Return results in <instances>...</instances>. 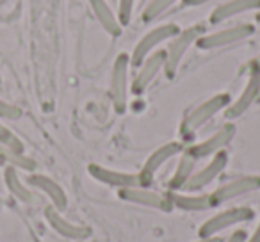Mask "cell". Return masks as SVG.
<instances>
[{
	"label": "cell",
	"mask_w": 260,
	"mask_h": 242,
	"mask_svg": "<svg viewBox=\"0 0 260 242\" xmlns=\"http://www.w3.org/2000/svg\"><path fill=\"white\" fill-rule=\"evenodd\" d=\"M205 32L202 25H191V27H185V29H180V32L177 34L175 38L170 40V45L168 48L164 50L166 54V61H164V73H166L168 79H173L177 75L178 68H180V62L182 59L185 57L187 50L196 45L198 38Z\"/></svg>",
	"instance_id": "2"
},
{
	"label": "cell",
	"mask_w": 260,
	"mask_h": 242,
	"mask_svg": "<svg viewBox=\"0 0 260 242\" xmlns=\"http://www.w3.org/2000/svg\"><path fill=\"white\" fill-rule=\"evenodd\" d=\"M248 70H255V72H260V54L255 55V57H253L251 61H249Z\"/></svg>",
	"instance_id": "29"
},
{
	"label": "cell",
	"mask_w": 260,
	"mask_h": 242,
	"mask_svg": "<svg viewBox=\"0 0 260 242\" xmlns=\"http://www.w3.org/2000/svg\"><path fill=\"white\" fill-rule=\"evenodd\" d=\"M248 240V233H246V230H235L232 235H228L226 238H224V242H246Z\"/></svg>",
	"instance_id": "27"
},
{
	"label": "cell",
	"mask_w": 260,
	"mask_h": 242,
	"mask_svg": "<svg viewBox=\"0 0 260 242\" xmlns=\"http://www.w3.org/2000/svg\"><path fill=\"white\" fill-rule=\"evenodd\" d=\"M27 184H29L30 187L43 192L52 201V206L57 209L59 212L66 210V206H68V196H66L64 189H62L54 178L47 177V175H41V173H32L27 178Z\"/></svg>",
	"instance_id": "17"
},
{
	"label": "cell",
	"mask_w": 260,
	"mask_h": 242,
	"mask_svg": "<svg viewBox=\"0 0 260 242\" xmlns=\"http://www.w3.org/2000/svg\"><path fill=\"white\" fill-rule=\"evenodd\" d=\"M253 216H255V212H253L249 206H230V209H224V210H221V212L214 214L212 217H209V219L200 226L198 235H200V238L216 237L217 233L235 226V224L251 221Z\"/></svg>",
	"instance_id": "4"
},
{
	"label": "cell",
	"mask_w": 260,
	"mask_h": 242,
	"mask_svg": "<svg viewBox=\"0 0 260 242\" xmlns=\"http://www.w3.org/2000/svg\"><path fill=\"white\" fill-rule=\"evenodd\" d=\"M2 153H4V157H6V166H13V167H16V169L29 171V173H32L38 167L36 160L27 157L25 153H13V152H6V150H2Z\"/></svg>",
	"instance_id": "24"
},
{
	"label": "cell",
	"mask_w": 260,
	"mask_h": 242,
	"mask_svg": "<svg viewBox=\"0 0 260 242\" xmlns=\"http://www.w3.org/2000/svg\"><path fill=\"white\" fill-rule=\"evenodd\" d=\"M230 101H232V96L228 93H217V94H214V96L207 98L205 101L196 105L192 111H189L187 116L182 119L180 134L184 135V137H189V135H192L194 132H198L203 125L209 123L214 116L219 114L221 111H224V109L230 105Z\"/></svg>",
	"instance_id": "1"
},
{
	"label": "cell",
	"mask_w": 260,
	"mask_h": 242,
	"mask_svg": "<svg viewBox=\"0 0 260 242\" xmlns=\"http://www.w3.org/2000/svg\"><path fill=\"white\" fill-rule=\"evenodd\" d=\"M128 72H130V54H121L114 59L111 73V100L118 114H125L128 103Z\"/></svg>",
	"instance_id": "6"
},
{
	"label": "cell",
	"mask_w": 260,
	"mask_h": 242,
	"mask_svg": "<svg viewBox=\"0 0 260 242\" xmlns=\"http://www.w3.org/2000/svg\"><path fill=\"white\" fill-rule=\"evenodd\" d=\"M196 162H198V160L192 159L189 153L182 152L180 159H178V164H177V169H175V173L171 175L170 182H168V191H182L184 184L189 180V177L194 173Z\"/></svg>",
	"instance_id": "21"
},
{
	"label": "cell",
	"mask_w": 260,
	"mask_h": 242,
	"mask_svg": "<svg viewBox=\"0 0 260 242\" xmlns=\"http://www.w3.org/2000/svg\"><path fill=\"white\" fill-rule=\"evenodd\" d=\"M260 96V72L255 70H249V77L246 86L242 87L241 94H239L235 100L230 101L226 109H224V116L228 119H237L258 100Z\"/></svg>",
	"instance_id": "13"
},
{
	"label": "cell",
	"mask_w": 260,
	"mask_h": 242,
	"mask_svg": "<svg viewBox=\"0 0 260 242\" xmlns=\"http://www.w3.org/2000/svg\"><path fill=\"white\" fill-rule=\"evenodd\" d=\"M0 166H6V157L2 153V150H0Z\"/></svg>",
	"instance_id": "32"
},
{
	"label": "cell",
	"mask_w": 260,
	"mask_h": 242,
	"mask_svg": "<svg viewBox=\"0 0 260 242\" xmlns=\"http://www.w3.org/2000/svg\"><path fill=\"white\" fill-rule=\"evenodd\" d=\"M4 182H6V187L8 191L15 196L18 201L22 203H32L34 201V194L29 187L22 182L18 175V169L13 166H6L4 167Z\"/></svg>",
	"instance_id": "20"
},
{
	"label": "cell",
	"mask_w": 260,
	"mask_h": 242,
	"mask_svg": "<svg viewBox=\"0 0 260 242\" xmlns=\"http://www.w3.org/2000/svg\"><path fill=\"white\" fill-rule=\"evenodd\" d=\"M166 194L170 198L173 209H178L182 212H205V210L214 209L210 192L209 194H202V192L168 191Z\"/></svg>",
	"instance_id": "18"
},
{
	"label": "cell",
	"mask_w": 260,
	"mask_h": 242,
	"mask_svg": "<svg viewBox=\"0 0 260 242\" xmlns=\"http://www.w3.org/2000/svg\"><path fill=\"white\" fill-rule=\"evenodd\" d=\"M256 22L260 23V11H258V15H256Z\"/></svg>",
	"instance_id": "33"
},
{
	"label": "cell",
	"mask_w": 260,
	"mask_h": 242,
	"mask_svg": "<svg viewBox=\"0 0 260 242\" xmlns=\"http://www.w3.org/2000/svg\"><path fill=\"white\" fill-rule=\"evenodd\" d=\"M164 61H166V54L164 50H155L153 54H150L141 64L138 66V73L134 75V80L130 84V91L139 96L150 87V84L155 80V77L160 72H164Z\"/></svg>",
	"instance_id": "12"
},
{
	"label": "cell",
	"mask_w": 260,
	"mask_h": 242,
	"mask_svg": "<svg viewBox=\"0 0 260 242\" xmlns=\"http://www.w3.org/2000/svg\"><path fill=\"white\" fill-rule=\"evenodd\" d=\"M194 242H221V240L216 237H209V238H200V240H194Z\"/></svg>",
	"instance_id": "31"
},
{
	"label": "cell",
	"mask_w": 260,
	"mask_h": 242,
	"mask_svg": "<svg viewBox=\"0 0 260 242\" xmlns=\"http://www.w3.org/2000/svg\"><path fill=\"white\" fill-rule=\"evenodd\" d=\"M234 137H235V125L224 123L223 127H219V130H216L212 135H209V137L200 143H194V145H189L184 152L189 153L194 160L209 159V157L216 155L217 152L226 148Z\"/></svg>",
	"instance_id": "8"
},
{
	"label": "cell",
	"mask_w": 260,
	"mask_h": 242,
	"mask_svg": "<svg viewBox=\"0 0 260 242\" xmlns=\"http://www.w3.org/2000/svg\"><path fill=\"white\" fill-rule=\"evenodd\" d=\"M118 198L123 199V201L136 203V205H141V206H148V209L162 210V212H171V210H173V205H171L166 192L152 191L150 187L119 189Z\"/></svg>",
	"instance_id": "11"
},
{
	"label": "cell",
	"mask_w": 260,
	"mask_h": 242,
	"mask_svg": "<svg viewBox=\"0 0 260 242\" xmlns=\"http://www.w3.org/2000/svg\"><path fill=\"white\" fill-rule=\"evenodd\" d=\"M177 2H180V0H150L148 4L145 6V9H143L141 20L145 23L155 22V20L159 18L160 15H164L168 9L173 8Z\"/></svg>",
	"instance_id": "22"
},
{
	"label": "cell",
	"mask_w": 260,
	"mask_h": 242,
	"mask_svg": "<svg viewBox=\"0 0 260 242\" xmlns=\"http://www.w3.org/2000/svg\"><path fill=\"white\" fill-rule=\"evenodd\" d=\"M184 150H185V146L182 145L180 141L164 143L162 146H159V148L153 150V152L150 153L148 159H146L145 164H143V169L139 171V173L143 175V178H145V180L148 182V185H150L157 171H159L160 167H162L164 164L168 162V160H171L173 157L180 155Z\"/></svg>",
	"instance_id": "15"
},
{
	"label": "cell",
	"mask_w": 260,
	"mask_h": 242,
	"mask_svg": "<svg viewBox=\"0 0 260 242\" xmlns=\"http://www.w3.org/2000/svg\"><path fill=\"white\" fill-rule=\"evenodd\" d=\"M89 2V8L93 11L94 18L98 20V23L102 25V29L112 38L121 36L123 27L118 20V15L112 11V8L109 6L107 0H87Z\"/></svg>",
	"instance_id": "19"
},
{
	"label": "cell",
	"mask_w": 260,
	"mask_h": 242,
	"mask_svg": "<svg viewBox=\"0 0 260 242\" xmlns=\"http://www.w3.org/2000/svg\"><path fill=\"white\" fill-rule=\"evenodd\" d=\"M246 242H260V223L256 224V228H255V231H253L251 235L248 237V240Z\"/></svg>",
	"instance_id": "30"
},
{
	"label": "cell",
	"mask_w": 260,
	"mask_h": 242,
	"mask_svg": "<svg viewBox=\"0 0 260 242\" xmlns=\"http://www.w3.org/2000/svg\"><path fill=\"white\" fill-rule=\"evenodd\" d=\"M134 6L136 0H118V20L121 23V27H126L132 22V16H134Z\"/></svg>",
	"instance_id": "25"
},
{
	"label": "cell",
	"mask_w": 260,
	"mask_h": 242,
	"mask_svg": "<svg viewBox=\"0 0 260 242\" xmlns=\"http://www.w3.org/2000/svg\"><path fill=\"white\" fill-rule=\"evenodd\" d=\"M180 2L184 8H200V6L207 4L210 0H180Z\"/></svg>",
	"instance_id": "28"
},
{
	"label": "cell",
	"mask_w": 260,
	"mask_h": 242,
	"mask_svg": "<svg viewBox=\"0 0 260 242\" xmlns=\"http://www.w3.org/2000/svg\"><path fill=\"white\" fill-rule=\"evenodd\" d=\"M258 189H260L258 175H246V177L234 178V180L219 185L216 191L210 192V199H212L214 206H219V205H223V203L239 198V196L258 191Z\"/></svg>",
	"instance_id": "10"
},
{
	"label": "cell",
	"mask_w": 260,
	"mask_h": 242,
	"mask_svg": "<svg viewBox=\"0 0 260 242\" xmlns=\"http://www.w3.org/2000/svg\"><path fill=\"white\" fill-rule=\"evenodd\" d=\"M226 164H228V153L224 152V150H221V152H217L216 155L210 157V160L205 164V166L200 167V169H194V173H192L191 177H189V180L184 184L182 191L184 192L203 191L207 185H210L221 173H223Z\"/></svg>",
	"instance_id": "9"
},
{
	"label": "cell",
	"mask_w": 260,
	"mask_h": 242,
	"mask_svg": "<svg viewBox=\"0 0 260 242\" xmlns=\"http://www.w3.org/2000/svg\"><path fill=\"white\" fill-rule=\"evenodd\" d=\"M251 11H260V0H224L214 8V11L209 16V22L212 25H219L235 16Z\"/></svg>",
	"instance_id": "16"
},
{
	"label": "cell",
	"mask_w": 260,
	"mask_h": 242,
	"mask_svg": "<svg viewBox=\"0 0 260 242\" xmlns=\"http://www.w3.org/2000/svg\"><path fill=\"white\" fill-rule=\"evenodd\" d=\"M45 219H47L48 226L54 231H57L61 237L70 238V240H86L91 237V228L86 224H79V223H72L68 221L57 209L54 206H47L45 209Z\"/></svg>",
	"instance_id": "14"
},
{
	"label": "cell",
	"mask_w": 260,
	"mask_h": 242,
	"mask_svg": "<svg viewBox=\"0 0 260 242\" xmlns=\"http://www.w3.org/2000/svg\"><path fill=\"white\" fill-rule=\"evenodd\" d=\"M0 148L13 153H25V146L20 141L18 135L13 134V130H9L2 123H0Z\"/></svg>",
	"instance_id": "23"
},
{
	"label": "cell",
	"mask_w": 260,
	"mask_h": 242,
	"mask_svg": "<svg viewBox=\"0 0 260 242\" xmlns=\"http://www.w3.org/2000/svg\"><path fill=\"white\" fill-rule=\"evenodd\" d=\"M22 109L15 103H9V101L2 100L0 98V119H9V121H15V119L22 118Z\"/></svg>",
	"instance_id": "26"
},
{
	"label": "cell",
	"mask_w": 260,
	"mask_h": 242,
	"mask_svg": "<svg viewBox=\"0 0 260 242\" xmlns=\"http://www.w3.org/2000/svg\"><path fill=\"white\" fill-rule=\"evenodd\" d=\"M180 32V27L177 23H162L157 25L153 29H150L141 40L136 43L134 50L130 54V66L138 68L150 54H153L155 50H159V45H162L164 41H170L171 38H175Z\"/></svg>",
	"instance_id": "3"
},
{
	"label": "cell",
	"mask_w": 260,
	"mask_h": 242,
	"mask_svg": "<svg viewBox=\"0 0 260 242\" xmlns=\"http://www.w3.org/2000/svg\"><path fill=\"white\" fill-rule=\"evenodd\" d=\"M258 100H260V96H258Z\"/></svg>",
	"instance_id": "34"
},
{
	"label": "cell",
	"mask_w": 260,
	"mask_h": 242,
	"mask_svg": "<svg viewBox=\"0 0 260 242\" xmlns=\"http://www.w3.org/2000/svg\"><path fill=\"white\" fill-rule=\"evenodd\" d=\"M87 173L96 182L114 189H126V187H150L148 182L143 178L141 173H128V171H118L111 167L100 166V164H89Z\"/></svg>",
	"instance_id": "7"
},
{
	"label": "cell",
	"mask_w": 260,
	"mask_h": 242,
	"mask_svg": "<svg viewBox=\"0 0 260 242\" xmlns=\"http://www.w3.org/2000/svg\"><path fill=\"white\" fill-rule=\"evenodd\" d=\"M255 34V25L251 23H237V25L224 27V29L214 30V32H203L196 41L200 50H216L228 45L241 43Z\"/></svg>",
	"instance_id": "5"
}]
</instances>
